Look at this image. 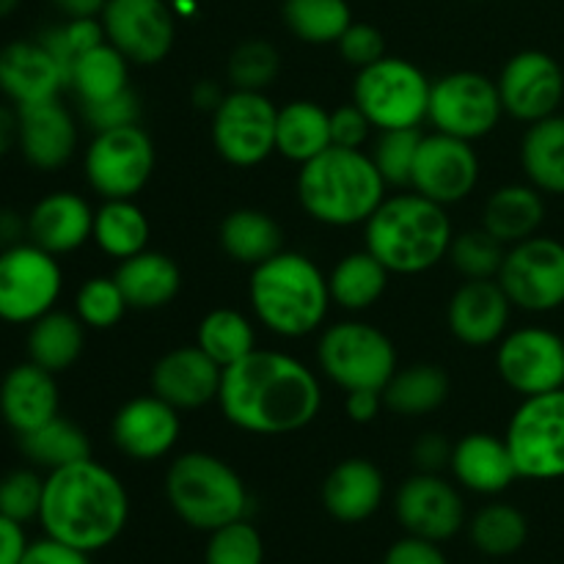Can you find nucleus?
<instances>
[{
  "label": "nucleus",
  "mask_w": 564,
  "mask_h": 564,
  "mask_svg": "<svg viewBox=\"0 0 564 564\" xmlns=\"http://www.w3.org/2000/svg\"><path fill=\"white\" fill-rule=\"evenodd\" d=\"M66 88L75 94L80 105L119 97L121 91L130 88V61L113 44L102 42L99 47L86 50L72 61Z\"/></svg>",
  "instance_id": "35"
},
{
  "label": "nucleus",
  "mask_w": 564,
  "mask_h": 564,
  "mask_svg": "<svg viewBox=\"0 0 564 564\" xmlns=\"http://www.w3.org/2000/svg\"><path fill=\"white\" fill-rule=\"evenodd\" d=\"M171 510L196 532H215L248 512V490L240 474L209 452H185L165 471Z\"/></svg>",
  "instance_id": "6"
},
{
  "label": "nucleus",
  "mask_w": 564,
  "mask_h": 564,
  "mask_svg": "<svg viewBox=\"0 0 564 564\" xmlns=\"http://www.w3.org/2000/svg\"><path fill=\"white\" fill-rule=\"evenodd\" d=\"M505 253L507 246H501L494 235H488V231L479 226V229H468L452 237L446 259H449L452 268H455L466 281H485L499 275Z\"/></svg>",
  "instance_id": "43"
},
{
  "label": "nucleus",
  "mask_w": 564,
  "mask_h": 564,
  "mask_svg": "<svg viewBox=\"0 0 564 564\" xmlns=\"http://www.w3.org/2000/svg\"><path fill=\"white\" fill-rule=\"evenodd\" d=\"M80 113L94 132H102V130H113V127L138 124L141 105H138L135 91L127 88V91H121L119 97L102 99V102L80 105Z\"/></svg>",
  "instance_id": "50"
},
{
  "label": "nucleus",
  "mask_w": 564,
  "mask_h": 564,
  "mask_svg": "<svg viewBox=\"0 0 564 564\" xmlns=\"http://www.w3.org/2000/svg\"><path fill=\"white\" fill-rule=\"evenodd\" d=\"M91 229L94 209L80 193H47L28 213V240L53 257H64L86 246L91 240Z\"/></svg>",
  "instance_id": "25"
},
{
  "label": "nucleus",
  "mask_w": 564,
  "mask_h": 564,
  "mask_svg": "<svg viewBox=\"0 0 564 564\" xmlns=\"http://www.w3.org/2000/svg\"><path fill=\"white\" fill-rule=\"evenodd\" d=\"M446 397H449V375L438 364H411L397 369L383 389L386 411L402 419L430 416L444 405Z\"/></svg>",
  "instance_id": "36"
},
{
  "label": "nucleus",
  "mask_w": 564,
  "mask_h": 564,
  "mask_svg": "<svg viewBox=\"0 0 564 564\" xmlns=\"http://www.w3.org/2000/svg\"><path fill=\"white\" fill-rule=\"evenodd\" d=\"M545 218V198L534 185H505L494 191L482 209V229L501 246H516L538 235Z\"/></svg>",
  "instance_id": "30"
},
{
  "label": "nucleus",
  "mask_w": 564,
  "mask_h": 564,
  "mask_svg": "<svg viewBox=\"0 0 564 564\" xmlns=\"http://www.w3.org/2000/svg\"><path fill=\"white\" fill-rule=\"evenodd\" d=\"M468 534L479 554L490 560H505V556L518 554L529 540V521L518 507L496 501V505L482 507L468 523Z\"/></svg>",
  "instance_id": "41"
},
{
  "label": "nucleus",
  "mask_w": 564,
  "mask_h": 564,
  "mask_svg": "<svg viewBox=\"0 0 564 564\" xmlns=\"http://www.w3.org/2000/svg\"><path fill=\"white\" fill-rule=\"evenodd\" d=\"M124 292L113 275H94L83 281L75 295V314L91 330H108L121 323L127 312Z\"/></svg>",
  "instance_id": "44"
},
{
  "label": "nucleus",
  "mask_w": 564,
  "mask_h": 564,
  "mask_svg": "<svg viewBox=\"0 0 564 564\" xmlns=\"http://www.w3.org/2000/svg\"><path fill=\"white\" fill-rule=\"evenodd\" d=\"M20 449L31 460V466L55 471V468L72 466V463L91 457V441H88L86 430L77 427L75 422L58 413L55 419L44 422L42 427L20 435Z\"/></svg>",
  "instance_id": "39"
},
{
  "label": "nucleus",
  "mask_w": 564,
  "mask_h": 564,
  "mask_svg": "<svg viewBox=\"0 0 564 564\" xmlns=\"http://www.w3.org/2000/svg\"><path fill=\"white\" fill-rule=\"evenodd\" d=\"M130 496L108 466L86 457L44 477L39 523L44 534L86 554L108 549L124 532Z\"/></svg>",
  "instance_id": "2"
},
{
  "label": "nucleus",
  "mask_w": 564,
  "mask_h": 564,
  "mask_svg": "<svg viewBox=\"0 0 564 564\" xmlns=\"http://www.w3.org/2000/svg\"><path fill=\"white\" fill-rule=\"evenodd\" d=\"M20 113V138L17 149L31 169L58 171L77 152V121L61 97L17 108Z\"/></svg>",
  "instance_id": "21"
},
{
  "label": "nucleus",
  "mask_w": 564,
  "mask_h": 564,
  "mask_svg": "<svg viewBox=\"0 0 564 564\" xmlns=\"http://www.w3.org/2000/svg\"><path fill=\"white\" fill-rule=\"evenodd\" d=\"M17 9H20V0H0V20L14 14Z\"/></svg>",
  "instance_id": "61"
},
{
  "label": "nucleus",
  "mask_w": 564,
  "mask_h": 564,
  "mask_svg": "<svg viewBox=\"0 0 564 564\" xmlns=\"http://www.w3.org/2000/svg\"><path fill=\"white\" fill-rule=\"evenodd\" d=\"M149 235H152V226H149L147 213L132 198H110L102 207L94 209L91 240L105 257L124 262L147 251Z\"/></svg>",
  "instance_id": "38"
},
{
  "label": "nucleus",
  "mask_w": 564,
  "mask_h": 564,
  "mask_svg": "<svg viewBox=\"0 0 564 564\" xmlns=\"http://www.w3.org/2000/svg\"><path fill=\"white\" fill-rule=\"evenodd\" d=\"M512 303L496 279L466 281L452 295L446 323L452 336L466 347L499 345L510 325Z\"/></svg>",
  "instance_id": "23"
},
{
  "label": "nucleus",
  "mask_w": 564,
  "mask_h": 564,
  "mask_svg": "<svg viewBox=\"0 0 564 564\" xmlns=\"http://www.w3.org/2000/svg\"><path fill=\"white\" fill-rule=\"evenodd\" d=\"M496 86L505 113L527 124L560 113L564 105V72L560 61L543 50H523L512 55Z\"/></svg>",
  "instance_id": "18"
},
{
  "label": "nucleus",
  "mask_w": 564,
  "mask_h": 564,
  "mask_svg": "<svg viewBox=\"0 0 564 564\" xmlns=\"http://www.w3.org/2000/svg\"><path fill=\"white\" fill-rule=\"evenodd\" d=\"M88 187L105 202L135 198L154 174V143L141 124L94 132L83 158Z\"/></svg>",
  "instance_id": "11"
},
{
  "label": "nucleus",
  "mask_w": 564,
  "mask_h": 564,
  "mask_svg": "<svg viewBox=\"0 0 564 564\" xmlns=\"http://www.w3.org/2000/svg\"><path fill=\"white\" fill-rule=\"evenodd\" d=\"M452 220L446 207L419 196L416 191L386 196L364 224L367 251L394 275H419L444 262L452 246Z\"/></svg>",
  "instance_id": "4"
},
{
  "label": "nucleus",
  "mask_w": 564,
  "mask_h": 564,
  "mask_svg": "<svg viewBox=\"0 0 564 564\" xmlns=\"http://www.w3.org/2000/svg\"><path fill=\"white\" fill-rule=\"evenodd\" d=\"M17 138H20V113L14 105L0 102V160L17 149Z\"/></svg>",
  "instance_id": "59"
},
{
  "label": "nucleus",
  "mask_w": 564,
  "mask_h": 564,
  "mask_svg": "<svg viewBox=\"0 0 564 564\" xmlns=\"http://www.w3.org/2000/svg\"><path fill=\"white\" fill-rule=\"evenodd\" d=\"M66 66L39 39H20L0 50V94L14 108L61 97Z\"/></svg>",
  "instance_id": "22"
},
{
  "label": "nucleus",
  "mask_w": 564,
  "mask_h": 564,
  "mask_svg": "<svg viewBox=\"0 0 564 564\" xmlns=\"http://www.w3.org/2000/svg\"><path fill=\"white\" fill-rule=\"evenodd\" d=\"M204 564H264V540L246 518L209 532Z\"/></svg>",
  "instance_id": "46"
},
{
  "label": "nucleus",
  "mask_w": 564,
  "mask_h": 564,
  "mask_svg": "<svg viewBox=\"0 0 564 564\" xmlns=\"http://www.w3.org/2000/svg\"><path fill=\"white\" fill-rule=\"evenodd\" d=\"M386 180L364 149L328 147L301 165L297 198L312 220L334 229L367 224L386 202Z\"/></svg>",
  "instance_id": "3"
},
{
  "label": "nucleus",
  "mask_w": 564,
  "mask_h": 564,
  "mask_svg": "<svg viewBox=\"0 0 564 564\" xmlns=\"http://www.w3.org/2000/svg\"><path fill=\"white\" fill-rule=\"evenodd\" d=\"M281 72V58L275 47L262 39H248L237 44L229 55V80L240 91H264L275 83Z\"/></svg>",
  "instance_id": "45"
},
{
  "label": "nucleus",
  "mask_w": 564,
  "mask_h": 564,
  "mask_svg": "<svg viewBox=\"0 0 564 564\" xmlns=\"http://www.w3.org/2000/svg\"><path fill=\"white\" fill-rule=\"evenodd\" d=\"M180 411L158 394H143L124 402L110 424L116 449L135 463H154L169 455L180 441Z\"/></svg>",
  "instance_id": "20"
},
{
  "label": "nucleus",
  "mask_w": 564,
  "mask_h": 564,
  "mask_svg": "<svg viewBox=\"0 0 564 564\" xmlns=\"http://www.w3.org/2000/svg\"><path fill=\"white\" fill-rule=\"evenodd\" d=\"M479 182V154L471 141L433 132L422 135L411 174V191L449 207L474 193Z\"/></svg>",
  "instance_id": "17"
},
{
  "label": "nucleus",
  "mask_w": 564,
  "mask_h": 564,
  "mask_svg": "<svg viewBox=\"0 0 564 564\" xmlns=\"http://www.w3.org/2000/svg\"><path fill=\"white\" fill-rule=\"evenodd\" d=\"M22 240H28V218L14 209H0V248L17 246Z\"/></svg>",
  "instance_id": "58"
},
{
  "label": "nucleus",
  "mask_w": 564,
  "mask_h": 564,
  "mask_svg": "<svg viewBox=\"0 0 564 564\" xmlns=\"http://www.w3.org/2000/svg\"><path fill=\"white\" fill-rule=\"evenodd\" d=\"M386 479L372 460L347 457L323 482V507L339 523H364L380 510Z\"/></svg>",
  "instance_id": "28"
},
{
  "label": "nucleus",
  "mask_w": 564,
  "mask_h": 564,
  "mask_svg": "<svg viewBox=\"0 0 564 564\" xmlns=\"http://www.w3.org/2000/svg\"><path fill=\"white\" fill-rule=\"evenodd\" d=\"M389 275V268L367 248L347 253L328 275L330 301L345 312H367L383 297Z\"/></svg>",
  "instance_id": "37"
},
{
  "label": "nucleus",
  "mask_w": 564,
  "mask_h": 564,
  "mask_svg": "<svg viewBox=\"0 0 564 564\" xmlns=\"http://www.w3.org/2000/svg\"><path fill=\"white\" fill-rule=\"evenodd\" d=\"M496 281L510 303L529 314L564 306V242L534 235L507 248Z\"/></svg>",
  "instance_id": "12"
},
{
  "label": "nucleus",
  "mask_w": 564,
  "mask_h": 564,
  "mask_svg": "<svg viewBox=\"0 0 564 564\" xmlns=\"http://www.w3.org/2000/svg\"><path fill=\"white\" fill-rule=\"evenodd\" d=\"M20 564H91V554H86L80 549H72L66 543H58V540L44 534L42 540H33L28 545Z\"/></svg>",
  "instance_id": "54"
},
{
  "label": "nucleus",
  "mask_w": 564,
  "mask_h": 564,
  "mask_svg": "<svg viewBox=\"0 0 564 564\" xmlns=\"http://www.w3.org/2000/svg\"><path fill=\"white\" fill-rule=\"evenodd\" d=\"M317 364L325 378L345 394L358 389L383 391L400 369L394 341L361 319L328 325L319 336Z\"/></svg>",
  "instance_id": "8"
},
{
  "label": "nucleus",
  "mask_w": 564,
  "mask_h": 564,
  "mask_svg": "<svg viewBox=\"0 0 564 564\" xmlns=\"http://www.w3.org/2000/svg\"><path fill=\"white\" fill-rule=\"evenodd\" d=\"M224 369L198 345L174 347L152 369V394L176 411H196L218 400Z\"/></svg>",
  "instance_id": "24"
},
{
  "label": "nucleus",
  "mask_w": 564,
  "mask_h": 564,
  "mask_svg": "<svg viewBox=\"0 0 564 564\" xmlns=\"http://www.w3.org/2000/svg\"><path fill=\"white\" fill-rule=\"evenodd\" d=\"M334 147L330 141V110L312 99H295V102L279 108L275 121V152L292 163L303 165Z\"/></svg>",
  "instance_id": "33"
},
{
  "label": "nucleus",
  "mask_w": 564,
  "mask_h": 564,
  "mask_svg": "<svg viewBox=\"0 0 564 564\" xmlns=\"http://www.w3.org/2000/svg\"><path fill=\"white\" fill-rule=\"evenodd\" d=\"M248 297L259 323L284 339H303L323 328L334 303L323 270L286 248L251 268Z\"/></svg>",
  "instance_id": "5"
},
{
  "label": "nucleus",
  "mask_w": 564,
  "mask_h": 564,
  "mask_svg": "<svg viewBox=\"0 0 564 564\" xmlns=\"http://www.w3.org/2000/svg\"><path fill=\"white\" fill-rule=\"evenodd\" d=\"M452 444L438 433H427L413 446V463L424 474H441V468H449Z\"/></svg>",
  "instance_id": "55"
},
{
  "label": "nucleus",
  "mask_w": 564,
  "mask_h": 564,
  "mask_svg": "<svg viewBox=\"0 0 564 564\" xmlns=\"http://www.w3.org/2000/svg\"><path fill=\"white\" fill-rule=\"evenodd\" d=\"M339 47V55L356 69H364V66L375 64L386 55V39L383 33L375 25H367V22H352L341 39L336 42Z\"/></svg>",
  "instance_id": "51"
},
{
  "label": "nucleus",
  "mask_w": 564,
  "mask_h": 564,
  "mask_svg": "<svg viewBox=\"0 0 564 564\" xmlns=\"http://www.w3.org/2000/svg\"><path fill=\"white\" fill-rule=\"evenodd\" d=\"M196 345L220 369H226L257 350V330H253L251 319L237 308H215L198 323Z\"/></svg>",
  "instance_id": "40"
},
{
  "label": "nucleus",
  "mask_w": 564,
  "mask_h": 564,
  "mask_svg": "<svg viewBox=\"0 0 564 564\" xmlns=\"http://www.w3.org/2000/svg\"><path fill=\"white\" fill-rule=\"evenodd\" d=\"M383 408H386L383 391L358 389V391H347V397H345V411H347V416H350V422H356V424L375 422Z\"/></svg>",
  "instance_id": "56"
},
{
  "label": "nucleus",
  "mask_w": 564,
  "mask_h": 564,
  "mask_svg": "<svg viewBox=\"0 0 564 564\" xmlns=\"http://www.w3.org/2000/svg\"><path fill=\"white\" fill-rule=\"evenodd\" d=\"M113 279L124 292L127 306L135 312H158L174 303L182 290L180 264L163 251H141L116 268Z\"/></svg>",
  "instance_id": "29"
},
{
  "label": "nucleus",
  "mask_w": 564,
  "mask_h": 564,
  "mask_svg": "<svg viewBox=\"0 0 564 564\" xmlns=\"http://www.w3.org/2000/svg\"><path fill=\"white\" fill-rule=\"evenodd\" d=\"M28 361L47 372L61 375L75 367L86 347V325L80 323L75 312H61L53 308L36 323L28 325Z\"/></svg>",
  "instance_id": "31"
},
{
  "label": "nucleus",
  "mask_w": 564,
  "mask_h": 564,
  "mask_svg": "<svg viewBox=\"0 0 564 564\" xmlns=\"http://www.w3.org/2000/svg\"><path fill=\"white\" fill-rule=\"evenodd\" d=\"M39 42L66 66V77H69V66L77 55H83L86 50L99 47L105 39V28L99 17H86V20H66L61 25L47 28V31L39 36Z\"/></svg>",
  "instance_id": "49"
},
{
  "label": "nucleus",
  "mask_w": 564,
  "mask_h": 564,
  "mask_svg": "<svg viewBox=\"0 0 564 564\" xmlns=\"http://www.w3.org/2000/svg\"><path fill=\"white\" fill-rule=\"evenodd\" d=\"M218 240L226 257L246 268H257L284 251L281 226L268 213L253 207H242L226 215L218 229Z\"/></svg>",
  "instance_id": "32"
},
{
  "label": "nucleus",
  "mask_w": 564,
  "mask_h": 564,
  "mask_svg": "<svg viewBox=\"0 0 564 564\" xmlns=\"http://www.w3.org/2000/svg\"><path fill=\"white\" fill-rule=\"evenodd\" d=\"M44 499V477L33 468H14L0 477V516L17 523L39 521Z\"/></svg>",
  "instance_id": "48"
},
{
  "label": "nucleus",
  "mask_w": 564,
  "mask_h": 564,
  "mask_svg": "<svg viewBox=\"0 0 564 564\" xmlns=\"http://www.w3.org/2000/svg\"><path fill=\"white\" fill-rule=\"evenodd\" d=\"M58 408L61 394L53 372L33 361L17 364L6 372L0 383V419L17 435L42 427L44 422L58 416Z\"/></svg>",
  "instance_id": "26"
},
{
  "label": "nucleus",
  "mask_w": 564,
  "mask_h": 564,
  "mask_svg": "<svg viewBox=\"0 0 564 564\" xmlns=\"http://www.w3.org/2000/svg\"><path fill=\"white\" fill-rule=\"evenodd\" d=\"M383 564H449V562H446L444 551H441V543H430V540L405 534V538L389 545V551H386L383 556Z\"/></svg>",
  "instance_id": "53"
},
{
  "label": "nucleus",
  "mask_w": 564,
  "mask_h": 564,
  "mask_svg": "<svg viewBox=\"0 0 564 564\" xmlns=\"http://www.w3.org/2000/svg\"><path fill=\"white\" fill-rule=\"evenodd\" d=\"M449 471L460 488L479 496H499L521 479L510 446L494 433H468L457 441L452 446Z\"/></svg>",
  "instance_id": "27"
},
{
  "label": "nucleus",
  "mask_w": 564,
  "mask_h": 564,
  "mask_svg": "<svg viewBox=\"0 0 564 564\" xmlns=\"http://www.w3.org/2000/svg\"><path fill=\"white\" fill-rule=\"evenodd\" d=\"M108 0H53L55 9L66 20H86V17H102Z\"/></svg>",
  "instance_id": "60"
},
{
  "label": "nucleus",
  "mask_w": 564,
  "mask_h": 564,
  "mask_svg": "<svg viewBox=\"0 0 564 564\" xmlns=\"http://www.w3.org/2000/svg\"><path fill=\"white\" fill-rule=\"evenodd\" d=\"M394 512L408 534L430 543H446L466 523L460 490L441 474L416 471L408 477L397 490Z\"/></svg>",
  "instance_id": "19"
},
{
  "label": "nucleus",
  "mask_w": 564,
  "mask_h": 564,
  "mask_svg": "<svg viewBox=\"0 0 564 564\" xmlns=\"http://www.w3.org/2000/svg\"><path fill=\"white\" fill-rule=\"evenodd\" d=\"M505 116L496 80L479 72H449L433 80L427 121L435 132L479 141L499 127Z\"/></svg>",
  "instance_id": "13"
},
{
  "label": "nucleus",
  "mask_w": 564,
  "mask_h": 564,
  "mask_svg": "<svg viewBox=\"0 0 564 564\" xmlns=\"http://www.w3.org/2000/svg\"><path fill=\"white\" fill-rule=\"evenodd\" d=\"M64 292V270L58 257L22 240L0 248V319L9 325H31L53 312Z\"/></svg>",
  "instance_id": "10"
},
{
  "label": "nucleus",
  "mask_w": 564,
  "mask_h": 564,
  "mask_svg": "<svg viewBox=\"0 0 564 564\" xmlns=\"http://www.w3.org/2000/svg\"><path fill=\"white\" fill-rule=\"evenodd\" d=\"M279 108L264 91H240L220 97L213 110V143L220 158L237 169H253L275 152Z\"/></svg>",
  "instance_id": "14"
},
{
  "label": "nucleus",
  "mask_w": 564,
  "mask_h": 564,
  "mask_svg": "<svg viewBox=\"0 0 564 564\" xmlns=\"http://www.w3.org/2000/svg\"><path fill=\"white\" fill-rule=\"evenodd\" d=\"M99 20L105 39L135 66L160 64L174 47L176 20L165 0H108Z\"/></svg>",
  "instance_id": "16"
},
{
  "label": "nucleus",
  "mask_w": 564,
  "mask_h": 564,
  "mask_svg": "<svg viewBox=\"0 0 564 564\" xmlns=\"http://www.w3.org/2000/svg\"><path fill=\"white\" fill-rule=\"evenodd\" d=\"M505 441L521 479H564V389L523 397L507 424Z\"/></svg>",
  "instance_id": "9"
},
{
  "label": "nucleus",
  "mask_w": 564,
  "mask_h": 564,
  "mask_svg": "<svg viewBox=\"0 0 564 564\" xmlns=\"http://www.w3.org/2000/svg\"><path fill=\"white\" fill-rule=\"evenodd\" d=\"M28 545H31V540H28L25 527L0 516V564H20Z\"/></svg>",
  "instance_id": "57"
},
{
  "label": "nucleus",
  "mask_w": 564,
  "mask_h": 564,
  "mask_svg": "<svg viewBox=\"0 0 564 564\" xmlns=\"http://www.w3.org/2000/svg\"><path fill=\"white\" fill-rule=\"evenodd\" d=\"M286 28L306 44H336L352 25L347 0H284Z\"/></svg>",
  "instance_id": "42"
},
{
  "label": "nucleus",
  "mask_w": 564,
  "mask_h": 564,
  "mask_svg": "<svg viewBox=\"0 0 564 564\" xmlns=\"http://www.w3.org/2000/svg\"><path fill=\"white\" fill-rule=\"evenodd\" d=\"M218 405L226 422L242 433L290 435L317 419L323 386L295 356L257 347L224 369Z\"/></svg>",
  "instance_id": "1"
},
{
  "label": "nucleus",
  "mask_w": 564,
  "mask_h": 564,
  "mask_svg": "<svg viewBox=\"0 0 564 564\" xmlns=\"http://www.w3.org/2000/svg\"><path fill=\"white\" fill-rule=\"evenodd\" d=\"M430 88L433 80H427L416 64L383 55L375 64L358 69L352 102L367 113L375 130H416L422 121H427Z\"/></svg>",
  "instance_id": "7"
},
{
  "label": "nucleus",
  "mask_w": 564,
  "mask_h": 564,
  "mask_svg": "<svg viewBox=\"0 0 564 564\" xmlns=\"http://www.w3.org/2000/svg\"><path fill=\"white\" fill-rule=\"evenodd\" d=\"M496 369L521 397L564 389V339L540 325L510 330L496 347Z\"/></svg>",
  "instance_id": "15"
},
{
  "label": "nucleus",
  "mask_w": 564,
  "mask_h": 564,
  "mask_svg": "<svg viewBox=\"0 0 564 564\" xmlns=\"http://www.w3.org/2000/svg\"><path fill=\"white\" fill-rule=\"evenodd\" d=\"M372 121L356 102L330 110V141L341 149H364L372 138Z\"/></svg>",
  "instance_id": "52"
},
{
  "label": "nucleus",
  "mask_w": 564,
  "mask_h": 564,
  "mask_svg": "<svg viewBox=\"0 0 564 564\" xmlns=\"http://www.w3.org/2000/svg\"><path fill=\"white\" fill-rule=\"evenodd\" d=\"M419 143L422 132L416 130H386L380 132L378 143L372 149V160L378 171L383 174L386 185L411 187L413 163H416Z\"/></svg>",
  "instance_id": "47"
},
{
  "label": "nucleus",
  "mask_w": 564,
  "mask_h": 564,
  "mask_svg": "<svg viewBox=\"0 0 564 564\" xmlns=\"http://www.w3.org/2000/svg\"><path fill=\"white\" fill-rule=\"evenodd\" d=\"M521 165L529 185L543 196H564V116L529 124L521 141Z\"/></svg>",
  "instance_id": "34"
}]
</instances>
